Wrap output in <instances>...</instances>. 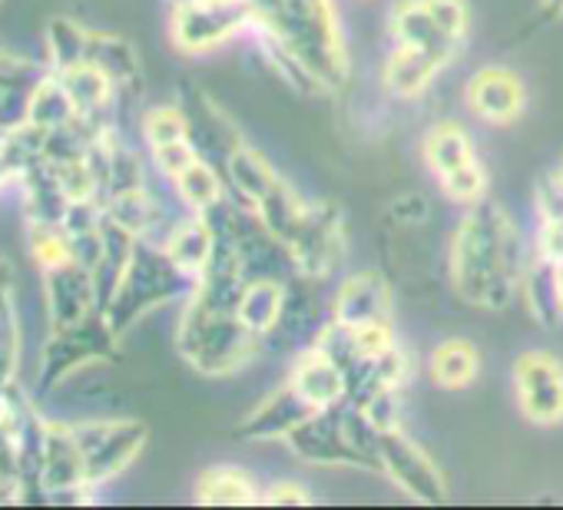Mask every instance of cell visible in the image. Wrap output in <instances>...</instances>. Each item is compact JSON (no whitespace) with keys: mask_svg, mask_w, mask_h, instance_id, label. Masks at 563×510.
<instances>
[{"mask_svg":"<svg viewBox=\"0 0 563 510\" xmlns=\"http://www.w3.org/2000/svg\"><path fill=\"white\" fill-rule=\"evenodd\" d=\"M530 248L514 219L490 199L464 209L448 248L454 292L477 309L504 312L520 296Z\"/></svg>","mask_w":563,"mask_h":510,"instance_id":"6da1fadb","label":"cell"},{"mask_svg":"<svg viewBox=\"0 0 563 510\" xmlns=\"http://www.w3.org/2000/svg\"><path fill=\"white\" fill-rule=\"evenodd\" d=\"M275 67L302 90H339L349 80V47L335 0H282L258 24Z\"/></svg>","mask_w":563,"mask_h":510,"instance_id":"7a4b0ae2","label":"cell"},{"mask_svg":"<svg viewBox=\"0 0 563 510\" xmlns=\"http://www.w3.org/2000/svg\"><path fill=\"white\" fill-rule=\"evenodd\" d=\"M192 289H196V282L169 259L159 242L140 239L133 248V259H130L103 315L120 339L153 309L169 306L173 299H189Z\"/></svg>","mask_w":563,"mask_h":510,"instance_id":"3957f363","label":"cell"},{"mask_svg":"<svg viewBox=\"0 0 563 510\" xmlns=\"http://www.w3.org/2000/svg\"><path fill=\"white\" fill-rule=\"evenodd\" d=\"M176 348L199 375L222 378L245 368L258 355L262 342L239 322L235 312H219L196 299H186L176 329Z\"/></svg>","mask_w":563,"mask_h":510,"instance_id":"277c9868","label":"cell"},{"mask_svg":"<svg viewBox=\"0 0 563 510\" xmlns=\"http://www.w3.org/2000/svg\"><path fill=\"white\" fill-rule=\"evenodd\" d=\"M252 27L249 0H176L169 14V37L183 54H209Z\"/></svg>","mask_w":563,"mask_h":510,"instance_id":"5b68a950","label":"cell"},{"mask_svg":"<svg viewBox=\"0 0 563 510\" xmlns=\"http://www.w3.org/2000/svg\"><path fill=\"white\" fill-rule=\"evenodd\" d=\"M286 248L296 266V276L325 282L329 276L342 269L345 252H349L345 212L335 202H309V212Z\"/></svg>","mask_w":563,"mask_h":510,"instance_id":"8992f818","label":"cell"},{"mask_svg":"<svg viewBox=\"0 0 563 510\" xmlns=\"http://www.w3.org/2000/svg\"><path fill=\"white\" fill-rule=\"evenodd\" d=\"M113 348H117V332L110 329V322L100 309L67 329H54V335L41 355V388L51 391L70 372H77L90 362L113 358Z\"/></svg>","mask_w":563,"mask_h":510,"instance_id":"52a82bcc","label":"cell"},{"mask_svg":"<svg viewBox=\"0 0 563 510\" xmlns=\"http://www.w3.org/2000/svg\"><path fill=\"white\" fill-rule=\"evenodd\" d=\"M378 464H382V474L415 503H428V507L448 503L451 490H448L444 474L428 457V451L401 431V424L382 431Z\"/></svg>","mask_w":563,"mask_h":510,"instance_id":"ba28073f","label":"cell"},{"mask_svg":"<svg viewBox=\"0 0 563 510\" xmlns=\"http://www.w3.org/2000/svg\"><path fill=\"white\" fill-rule=\"evenodd\" d=\"M74 431L84 451L87 484L93 490L120 477L146 444V424L140 421H90L74 424Z\"/></svg>","mask_w":563,"mask_h":510,"instance_id":"9c48e42d","label":"cell"},{"mask_svg":"<svg viewBox=\"0 0 563 510\" xmlns=\"http://www.w3.org/2000/svg\"><path fill=\"white\" fill-rule=\"evenodd\" d=\"M514 398L530 424L553 428L563 421V365L547 352H523L514 362Z\"/></svg>","mask_w":563,"mask_h":510,"instance_id":"30bf717a","label":"cell"},{"mask_svg":"<svg viewBox=\"0 0 563 510\" xmlns=\"http://www.w3.org/2000/svg\"><path fill=\"white\" fill-rule=\"evenodd\" d=\"M345 404V401H342ZM342 404L335 408H322L316 414H309L289 437V451L306 461V464H319V467H358L368 470L365 457L355 451L349 431H345V414Z\"/></svg>","mask_w":563,"mask_h":510,"instance_id":"8fae6325","label":"cell"},{"mask_svg":"<svg viewBox=\"0 0 563 510\" xmlns=\"http://www.w3.org/2000/svg\"><path fill=\"white\" fill-rule=\"evenodd\" d=\"M464 103L481 123L510 126L527 107V90L514 70L494 64V67H481L477 74H471L464 87Z\"/></svg>","mask_w":563,"mask_h":510,"instance_id":"7c38bea8","label":"cell"},{"mask_svg":"<svg viewBox=\"0 0 563 510\" xmlns=\"http://www.w3.org/2000/svg\"><path fill=\"white\" fill-rule=\"evenodd\" d=\"M44 296L54 329H67L100 309L93 273L80 259H67L54 269H44Z\"/></svg>","mask_w":563,"mask_h":510,"instance_id":"4fadbf2b","label":"cell"},{"mask_svg":"<svg viewBox=\"0 0 563 510\" xmlns=\"http://www.w3.org/2000/svg\"><path fill=\"white\" fill-rule=\"evenodd\" d=\"M329 315L352 329L391 322L395 309H391V289H388L385 276L368 269V273H355V276L342 279L332 296Z\"/></svg>","mask_w":563,"mask_h":510,"instance_id":"5bb4252c","label":"cell"},{"mask_svg":"<svg viewBox=\"0 0 563 510\" xmlns=\"http://www.w3.org/2000/svg\"><path fill=\"white\" fill-rule=\"evenodd\" d=\"M316 408L286 381L272 395H265L239 424V437L245 441H286Z\"/></svg>","mask_w":563,"mask_h":510,"instance_id":"9a60e30c","label":"cell"},{"mask_svg":"<svg viewBox=\"0 0 563 510\" xmlns=\"http://www.w3.org/2000/svg\"><path fill=\"white\" fill-rule=\"evenodd\" d=\"M388 34H391V44L395 47H408V51H418V54H428L434 57L441 67H448L461 44H454L434 21L431 14L424 11L421 0H398L388 14Z\"/></svg>","mask_w":563,"mask_h":510,"instance_id":"2e32d148","label":"cell"},{"mask_svg":"<svg viewBox=\"0 0 563 510\" xmlns=\"http://www.w3.org/2000/svg\"><path fill=\"white\" fill-rule=\"evenodd\" d=\"M289 385L316 408H335L342 401H349V378L345 368L329 358L319 345H309L302 352H296L292 372H289Z\"/></svg>","mask_w":563,"mask_h":510,"instance_id":"e0dca14e","label":"cell"},{"mask_svg":"<svg viewBox=\"0 0 563 510\" xmlns=\"http://www.w3.org/2000/svg\"><path fill=\"white\" fill-rule=\"evenodd\" d=\"M520 296L527 312L537 325L550 329L563 319V263L547 259L540 252H530V263L523 269Z\"/></svg>","mask_w":563,"mask_h":510,"instance_id":"ac0fdd59","label":"cell"},{"mask_svg":"<svg viewBox=\"0 0 563 510\" xmlns=\"http://www.w3.org/2000/svg\"><path fill=\"white\" fill-rule=\"evenodd\" d=\"M41 80H44V70L37 64L0 54V133L21 130L27 123L31 97Z\"/></svg>","mask_w":563,"mask_h":510,"instance_id":"d6986e66","label":"cell"},{"mask_svg":"<svg viewBox=\"0 0 563 510\" xmlns=\"http://www.w3.org/2000/svg\"><path fill=\"white\" fill-rule=\"evenodd\" d=\"M166 248L169 259L192 279L199 282V276L206 273L209 259H212V245H216V235H212V225L202 212H189L183 215L179 222L169 225V232L163 235L159 242Z\"/></svg>","mask_w":563,"mask_h":510,"instance_id":"ffe728a7","label":"cell"},{"mask_svg":"<svg viewBox=\"0 0 563 510\" xmlns=\"http://www.w3.org/2000/svg\"><path fill=\"white\" fill-rule=\"evenodd\" d=\"M219 169H222V176H225L229 196H232L239 206H245V209H255L258 199H262V196L275 186V179H278V173L272 169V163H268L258 149H252V146H245V143H239V146L219 163Z\"/></svg>","mask_w":563,"mask_h":510,"instance_id":"44dd1931","label":"cell"},{"mask_svg":"<svg viewBox=\"0 0 563 510\" xmlns=\"http://www.w3.org/2000/svg\"><path fill=\"white\" fill-rule=\"evenodd\" d=\"M54 74H57V70H54ZM60 80H64L70 100H74V107H77V117H80L84 123L110 126V123H107V113H110V107H113L120 87H117L100 67H93V64L84 60V64H77V67H70V70H60Z\"/></svg>","mask_w":563,"mask_h":510,"instance_id":"7402d4cb","label":"cell"},{"mask_svg":"<svg viewBox=\"0 0 563 510\" xmlns=\"http://www.w3.org/2000/svg\"><path fill=\"white\" fill-rule=\"evenodd\" d=\"M192 500L202 507H252L262 503V487L249 470L232 464H216L196 477Z\"/></svg>","mask_w":563,"mask_h":510,"instance_id":"603a6c76","label":"cell"},{"mask_svg":"<svg viewBox=\"0 0 563 510\" xmlns=\"http://www.w3.org/2000/svg\"><path fill=\"white\" fill-rule=\"evenodd\" d=\"M441 70L444 67L434 57L391 44V54L385 57V67H382V84L398 100H418L438 80Z\"/></svg>","mask_w":563,"mask_h":510,"instance_id":"cb8c5ba5","label":"cell"},{"mask_svg":"<svg viewBox=\"0 0 563 510\" xmlns=\"http://www.w3.org/2000/svg\"><path fill=\"white\" fill-rule=\"evenodd\" d=\"M477 159L481 156H477L471 136H467V130L461 123L441 120V123H434L428 130V136H424V163H428L434 182L454 176L457 169H464V166H471Z\"/></svg>","mask_w":563,"mask_h":510,"instance_id":"d4e9b609","label":"cell"},{"mask_svg":"<svg viewBox=\"0 0 563 510\" xmlns=\"http://www.w3.org/2000/svg\"><path fill=\"white\" fill-rule=\"evenodd\" d=\"M286 292H289V279H249L242 302H239V322L265 345V339L272 335V329L282 319V306H286Z\"/></svg>","mask_w":563,"mask_h":510,"instance_id":"484cf974","label":"cell"},{"mask_svg":"<svg viewBox=\"0 0 563 510\" xmlns=\"http://www.w3.org/2000/svg\"><path fill=\"white\" fill-rule=\"evenodd\" d=\"M255 219L265 225V232H272L282 245H289L292 235L299 232L306 212H309V202L286 182V179H275V186L258 199V206L252 209Z\"/></svg>","mask_w":563,"mask_h":510,"instance_id":"4316f807","label":"cell"},{"mask_svg":"<svg viewBox=\"0 0 563 510\" xmlns=\"http://www.w3.org/2000/svg\"><path fill=\"white\" fill-rule=\"evenodd\" d=\"M477 372H481V355H477L474 342H467V339H448L428 358V375L444 391H461V388L474 385Z\"/></svg>","mask_w":563,"mask_h":510,"instance_id":"83f0119b","label":"cell"},{"mask_svg":"<svg viewBox=\"0 0 563 510\" xmlns=\"http://www.w3.org/2000/svg\"><path fill=\"white\" fill-rule=\"evenodd\" d=\"M80 117H77V107L60 80V74H44V80L37 84L34 97H31V117L27 123L44 130V133H57V130H67L74 126Z\"/></svg>","mask_w":563,"mask_h":510,"instance_id":"f1b7e54d","label":"cell"},{"mask_svg":"<svg viewBox=\"0 0 563 510\" xmlns=\"http://www.w3.org/2000/svg\"><path fill=\"white\" fill-rule=\"evenodd\" d=\"M173 189L179 196V202L189 209V212H206L212 209L216 202H222L229 196V186H225V176L219 166H212L206 156H199L192 166H186L176 179H173Z\"/></svg>","mask_w":563,"mask_h":510,"instance_id":"f546056e","label":"cell"},{"mask_svg":"<svg viewBox=\"0 0 563 510\" xmlns=\"http://www.w3.org/2000/svg\"><path fill=\"white\" fill-rule=\"evenodd\" d=\"M87 64L100 67L120 90L140 87V60H136V51H133L123 37H113V34H90Z\"/></svg>","mask_w":563,"mask_h":510,"instance_id":"4dcf8cb0","label":"cell"},{"mask_svg":"<svg viewBox=\"0 0 563 510\" xmlns=\"http://www.w3.org/2000/svg\"><path fill=\"white\" fill-rule=\"evenodd\" d=\"M87 44H90V31H84L77 21L70 18H54L47 27V57H51V70H70L77 64L87 60Z\"/></svg>","mask_w":563,"mask_h":510,"instance_id":"1f68e13d","label":"cell"},{"mask_svg":"<svg viewBox=\"0 0 563 510\" xmlns=\"http://www.w3.org/2000/svg\"><path fill=\"white\" fill-rule=\"evenodd\" d=\"M143 140L150 149L166 146V143H179V140H192V123L189 113L183 107H153L143 117Z\"/></svg>","mask_w":563,"mask_h":510,"instance_id":"d6a6232c","label":"cell"},{"mask_svg":"<svg viewBox=\"0 0 563 510\" xmlns=\"http://www.w3.org/2000/svg\"><path fill=\"white\" fill-rule=\"evenodd\" d=\"M438 189L451 199V202H457V206H474V202H481V199H487V169H484V163L477 159V163H471V166H464V169H457L454 176H448V179H441L438 182Z\"/></svg>","mask_w":563,"mask_h":510,"instance_id":"836d02e7","label":"cell"},{"mask_svg":"<svg viewBox=\"0 0 563 510\" xmlns=\"http://www.w3.org/2000/svg\"><path fill=\"white\" fill-rule=\"evenodd\" d=\"M424 11L431 14V21L454 41L464 44L471 34V4L467 0H421Z\"/></svg>","mask_w":563,"mask_h":510,"instance_id":"e575fe53","label":"cell"},{"mask_svg":"<svg viewBox=\"0 0 563 510\" xmlns=\"http://www.w3.org/2000/svg\"><path fill=\"white\" fill-rule=\"evenodd\" d=\"M18 355H21V332L14 319V299L8 296L0 299V385L14 381Z\"/></svg>","mask_w":563,"mask_h":510,"instance_id":"d590c367","label":"cell"},{"mask_svg":"<svg viewBox=\"0 0 563 510\" xmlns=\"http://www.w3.org/2000/svg\"><path fill=\"white\" fill-rule=\"evenodd\" d=\"M533 209L540 225H563V173H547L533 189Z\"/></svg>","mask_w":563,"mask_h":510,"instance_id":"8d00e7d4","label":"cell"},{"mask_svg":"<svg viewBox=\"0 0 563 510\" xmlns=\"http://www.w3.org/2000/svg\"><path fill=\"white\" fill-rule=\"evenodd\" d=\"M150 156H153L156 169L173 182V179H176L186 166H192L202 153H199L196 140H179V143H166V146L150 149Z\"/></svg>","mask_w":563,"mask_h":510,"instance_id":"74e56055","label":"cell"},{"mask_svg":"<svg viewBox=\"0 0 563 510\" xmlns=\"http://www.w3.org/2000/svg\"><path fill=\"white\" fill-rule=\"evenodd\" d=\"M388 215H391V222H398L401 229H411V225H421V222L431 219V202H428V196H421V192H405L401 199H395V202L388 206Z\"/></svg>","mask_w":563,"mask_h":510,"instance_id":"f35d334b","label":"cell"},{"mask_svg":"<svg viewBox=\"0 0 563 510\" xmlns=\"http://www.w3.org/2000/svg\"><path fill=\"white\" fill-rule=\"evenodd\" d=\"M262 503L268 507H309L312 503V494L306 487H299L296 480H272L265 490H262Z\"/></svg>","mask_w":563,"mask_h":510,"instance_id":"ab89813d","label":"cell"},{"mask_svg":"<svg viewBox=\"0 0 563 510\" xmlns=\"http://www.w3.org/2000/svg\"><path fill=\"white\" fill-rule=\"evenodd\" d=\"M11 286H14V276H11V266L0 263V299L11 296Z\"/></svg>","mask_w":563,"mask_h":510,"instance_id":"60d3db41","label":"cell"},{"mask_svg":"<svg viewBox=\"0 0 563 510\" xmlns=\"http://www.w3.org/2000/svg\"><path fill=\"white\" fill-rule=\"evenodd\" d=\"M540 8L547 18H563V0H540Z\"/></svg>","mask_w":563,"mask_h":510,"instance_id":"b9f144b4","label":"cell"},{"mask_svg":"<svg viewBox=\"0 0 563 510\" xmlns=\"http://www.w3.org/2000/svg\"><path fill=\"white\" fill-rule=\"evenodd\" d=\"M556 169H560V173H563V163H560V166H556Z\"/></svg>","mask_w":563,"mask_h":510,"instance_id":"7bdbcfd3","label":"cell"},{"mask_svg":"<svg viewBox=\"0 0 563 510\" xmlns=\"http://www.w3.org/2000/svg\"><path fill=\"white\" fill-rule=\"evenodd\" d=\"M232 4H235V0H232Z\"/></svg>","mask_w":563,"mask_h":510,"instance_id":"ee69618b","label":"cell"}]
</instances>
